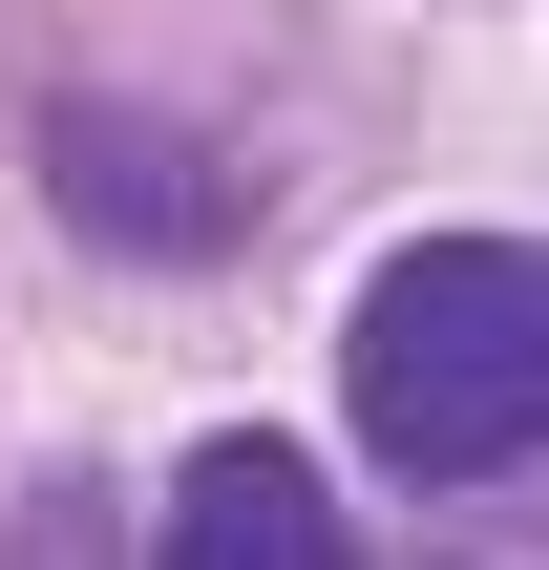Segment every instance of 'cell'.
<instances>
[{
	"mask_svg": "<svg viewBox=\"0 0 549 570\" xmlns=\"http://www.w3.org/2000/svg\"><path fill=\"white\" fill-rule=\"evenodd\" d=\"M339 402H360V444L402 487H508L549 444V275H529V233L381 254L360 317H339Z\"/></svg>",
	"mask_w": 549,
	"mask_h": 570,
	"instance_id": "6da1fadb",
	"label": "cell"
},
{
	"mask_svg": "<svg viewBox=\"0 0 549 570\" xmlns=\"http://www.w3.org/2000/svg\"><path fill=\"white\" fill-rule=\"evenodd\" d=\"M42 190H63L106 254H233V233H254V169L169 148V127H127V106H42Z\"/></svg>",
	"mask_w": 549,
	"mask_h": 570,
	"instance_id": "7a4b0ae2",
	"label": "cell"
},
{
	"mask_svg": "<svg viewBox=\"0 0 549 570\" xmlns=\"http://www.w3.org/2000/svg\"><path fill=\"white\" fill-rule=\"evenodd\" d=\"M169 550H190V570H317V550H339V487H317L296 444L233 423V444L169 465Z\"/></svg>",
	"mask_w": 549,
	"mask_h": 570,
	"instance_id": "3957f363",
	"label": "cell"
}]
</instances>
